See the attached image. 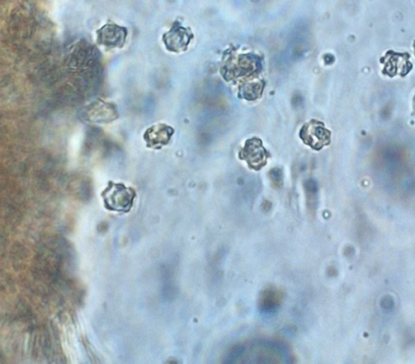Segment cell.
Segmentation results:
<instances>
[{
    "instance_id": "cell-3",
    "label": "cell",
    "mask_w": 415,
    "mask_h": 364,
    "mask_svg": "<svg viewBox=\"0 0 415 364\" xmlns=\"http://www.w3.org/2000/svg\"><path fill=\"white\" fill-rule=\"evenodd\" d=\"M127 36V28L109 21L97 30L96 42L106 49H122L125 46Z\"/></svg>"
},
{
    "instance_id": "cell-6",
    "label": "cell",
    "mask_w": 415,
    "mask_h": 364,
    "mask_svg": "<svg viewBox=\"0 0 415 364\" xmlns=\"http://www.w3.org/2000/svg\"><path fill=\"white\" fill-rule=\"evenodd\" d=\"M175 130L166 124H157L145 130L143 139L147 147L150 149L160 150L169 144Z\"/></svg>"
},
{
    "instance_id": "cell-2",
    "label": "cell",
    "mask_w": 415,
    "mask_h": 364,
    "mask_svg": "<svg viewBox=\"0 0 415 364\" xmlns=\"http://www.w3.org/2000/svg\"><path fill=\"white\" fill-rule=\"evenodd\" d=\"M136 192L122 183L110 181L108 186L102 193L104 206L106 210L127 212L133 206Z\"/></svg>"
},
{
    "instance_id": "cell-5",
    "label": "cell",
    "mask_w": 415,
    "mask_h": 364,
    "mask_svg": "<svg viewBox=\"0 0 415 364\" xmlns=\"http://www.w3.org/2000/svg\"><path fill=\"white\" fill-rule=\"evenodd\" d=\"M86 119L93 124L108 125L119 118L116 106L98 99L88 106Z\"/></svg>"
},
{
    "instance_id": "cell-8",
    "label": "cell",
    "mask_w": 415,
    "mask_h": 364,
    "mask_svg": "<svg viewBox=\"0 0 415 364\" xmlns=\"http://www.w3.org/2000/svg\"><path fill=\"white\" fill-rule=\"evenodd\" d=\"M241 159L248 161L251 167L254 169H260L265 166L267 155L265 149L262 147L260 140L256 138L249 140L246 142L245 147L240 153Z\"/></svg>"
},
{
    "instance_id": "cell-1",
    "label": "cell",
    "mask_w": 415,
    "mask_h": 364,
    "mask_svg": "<svg viewBox=\"0 0 415 364\" xmlns=\"http://www.w3.org/2000/svg\"><path fill=\"white\" fill-rule=\"evenodd\" d=\"M290 354L282 345L261 341L243 346H238L229 354L232 363H290Z\"/></svg>"
},
{
    "instance_id": "cell-7",
    "label": "cell",
    "mask_w": 415,
    "mask_h": 364,
    "mask_svg": "<svg viewBox=\"0 0 415 364\" xmlns=\"http://www.w3.org/2000/svg\"><path fill=\"white\" fill-rule=\"evenodd\" d=\"M301 138L307 144L316 149H321L329 142L330 134L321 123L312 121L302 127Z\"/></svg>"
},
{
    "instance_id": "cell-9",
    "label": "cell",
    "mask_w": 415,
    "mask_h": 364,
    "mask_svg": "<svg viewBox=\"0 0 415 364\" xmlns=\"http://www.w3.org/2000/svg\"><path fill=\"white\" fill-rule=\"evenodd\" d=\"M272 181L276 184H281L283 181V173L279 169H273L271 171Z\"/></svg>"
},
{
    "instance_id": "cell-4",
    "label": "cell",
    "mask_w": 415,
    "mask_h": 364,
    "mask_svg": "<svg viewBox=\"0 0 415 364\" xmlns=\"http://www.w3.org/2000/svg\"><path fill=\"white\" fill-rule=\"evenodd\" d=\"M192 35L178 21L174 22L171 29L162 35V42L168 52L181 53L186 50Z\"/></svg>"
}]
</instances>
